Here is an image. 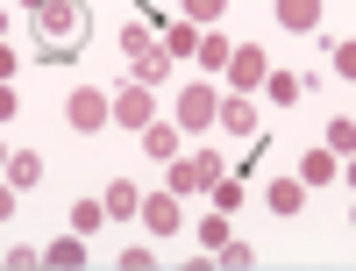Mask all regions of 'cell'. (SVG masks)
Masks as SVG:
<instances>
[{"mask_svg":"<svg viewBox=\"0 0 356 271\" xmlns=\"http://www.w3.org/2000/svg\"><path fill=\"white\" fill-rule=\"evenodd\" d=\"M278 15H285V29H314L321 22V0H278Z\"/></svg>","mask_w":356,"mask_h":271,"instance_id":"1","label":"cell"},{"mask_svg":"<svg viewBox=\"0 0 356 271\" xmlns=\"http://www.w3.org/2000/svg\"><path fill=\"white\" fill-rule=\"evenodd\" d=\"M72 122H79V129H100V122H107V114H100V93H79V100H72Z\"/></svg>","mask_w":356,"mask_h":271,"instance_id":"2","label":"cell"},{"mask_svg":"<svg viewBox=\"0 0 356 271\" xmlns=\"http://www.w3.org/2000/svg\"><path fill=\"white\" fill-rule=\"evenodd\" d=\"M214 171H221V164H214V157H193V164H186V171H178V186H214Z\"/></svg>","mask_w":356,"mask_h":271,"instance_id":"3","label":"cell"},{"mask_svg":"<svg viewBox=\"0 0 356 271\" xmlns=\"http://www.w3.org/2000/svg\"><path fill=\"white\" fill-rule=\"evenodd\" d=\"M122 122H150V93H122Z\"/></svg>","mask_w":356,"mask_h":271,"instance_id":"4","label":"cell"},{"mask_svg":"<svg viewBox=\"0 0 356 271\" xmlns=\"http://www.w3.org/2000/svg\"><path fill=\"white\" fill-rule=\"evenodd\" d=\"M335 72H342V79H356V43H342V50H335Z\"/></svg>","mask_w":356,"mask_h":271,"instance_id":"5","label":"cell"}]
</instances>
